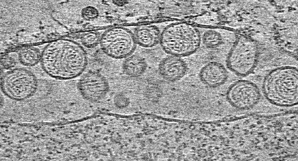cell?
Instances as JSON below:
<instances>
[{
	"mask_svg": "<svg viewBox=\"0 0 298 161\" xmlns=\"http://www.w3.org/2000/svg\"><path fill=\"white\" fill-rule=\"evenodd\" d=\"M41 60L42 67L47 74L62 80L79 76L87 64L86 54L82 47L75 42L66 40L47 47Z\"/></svg>",
	"mask_w": 298,
	"mask_h": 161,
	"instance_id": "1",
	"label": "cell"
},
{
	"mask_svg": "<svg viewBox=\"0 0 298 161\" xmlns=\"http://www.w3.org/2000/svg\"><path fill=\"white\" fill-rule=\"evenodd\" d=\"M262 88L265 97L272 103L282 106L296 105L298 98L297 69L284 67L272 70L265 77Z\"/></svg>",
	"mask_w": 298,
	"mask_h": 161,
	"instance_id": "2",
	"label": "cell"
},
{
	"mask_svg": "<svg viewBox=\"0 0 298 161\" xmlns=\"http://www.w3.org/2000/svg\"><path fill=\"white\" fill-rule=\"evenodd\" d=\"M201 40L199 31L196 28L180 22L167 26L161 33L159 43L167 53L181 57L195 53L200 46Z\"/></svg>",
	"mask_w": 298,
	"mask_h": 161,
	"instance_id": "3",
	"label": "cell"
},
{
	"mask_svg": "<svg viewBox=\"0 0 298 161\" xmlns=\"http://www.w3.org/2000/svg\"><path fill=\"white\" fill-rule=\"evenodd\" d=\"M1 89L9 97L16 100L28 97L37 90L38 83L35 75L26 69L17 68L3 74L1 79Z\"/></svg>",
	"mask_w": 298,
	"mask_h": 161,
	"instance_id": "4",
	"label": "cell"
},
{
	"mask_svg": "<svg viewBox=\"0 0 298 161\" xmlns=\"http://www.w3.org/2000/svg\"><path fill=\"white\" fill-rule=\"evenodd\" d=\"M100 43L106 54L116 59L126 58L132 55L137 44L134 34L128 29L122 27L107 30L101 37Z\"/></svg>",
	"mask_w": 298,
	"mask_h": 161,
	"instance_id": "5",
	"label": "cell"
},
{
	"mask_svg": "<svg viewBox=\"0 0 298 161\" xmlns=\"http://www.w3.org/2000/svg\"><path fill=\"white\" fill-rule=\"evenodd\" d=\"M259 89L253 82L240 80L231 84L227 89L226 96L228 102L235 107L248 109L253 107L259 101Z\"/></svg>",
	"mask_w": 298,
	"mask_h": 161,
	"instance_id": "6",
	"label": "cell"
},
{
	"mask_svg": "<svg viewBox=\"0 0 298 161\" xmlns=\"http://www.w3.org/2000/svg\"><path fill=\"white\" fill-rule=\"evenodd\" d=\"M257 53V49L254 47H244L236 44L231 48L228 55L227 66L237 75H248L255 68Z\"/></svg>",
	"mask_w": 298,
	"mask_h": 161,
	"instance_id": "7",
	"label": "cell"
},
{
	"mask_svg": "<svg viewBox=\"0 0 298 161\" xmlns=\"http://www.w3.org/2000/svg\"><path fill=\"white\" fill-rule=\"evenodd\" d=\"M77 88L85 99L92 101H97L105 96L109 90L106 77L100 73L88 71L84 74L77 83Z\"/></svg>",
	"mask_w": 298,
	"mask_h": 161,
	"instance_id": "8",
	"label": "cell"
},
{
	"mask_svg": "<svg viewBox=\"0 0 298 161\" xmlns=\"http://www.w3.org/2000/svg\"><path fill=\"white\" fill-rule=\"evenodd\" d=\"M158 72L165 80L171 82L179 80L185 75L187 67L180 57L171 55L163 59L158 66Z\"/></svg>",
	"mask_w": 298,
	"mask_h": 161,
	"instance_id": "9",
	"label": "cell"
},
{
	"mask_svg": "<svg viewBox=\"0 0 298 161\" xmlns=\"http://www.w3.org/2000/svg\"><path fill=\"white\" fill-rule=\"evenodd\" d=\"M228 73L225 67L216 61L210 62L204 66L199 73L201 81L212 88L219 87L224 84L228 77Z\"/></svg>",
	"mask_w": 298,
	"mask_h": 161,
	"instance_id": "10",
	"label": "cell"
},
{
	"mask_svg": "<svg viewBox=\"0 0 298 161\" xmlns=\"http://www.w3.org/2000/svg\"><path fill=\"white\" fill-rule=\"evenodd\" d=\"M133 34L136 44L143 47H152L160 42L161 33L155 25L139 26L136 28Z\"/></svg>",
	"mask_w": 298,
	"mask_h": 161,
	"instance_id": "11",
	"label": "cell"
},
{
	"mask_svg": "<svg viewBox=\"0 0 298 161\" xmlns=\"http://www.w3.org/2000/svg\"><path fill=\"white\" fill-rule=\"evenodd\" d=\"M147 68V64L145 59L137 55H132L124 61L122 68L127 75L136 77L142 75Z\"/></svg>",
	"mask_w": 298,
	"mask_h": 161,
	"instance_id": "12",
	"label": "cell"
},
{
	"mask_svg": "<svg viewBox=\"0 0 298 161\" xmlns=\"http://www.w3.org/2000/svg\"><path fill=\"white\" fill-rule=\"evenodd\" d=\"M40 51L34 48H27L22 50L19 54L21 62L28 66H32L37 64L41 59Z\"/></svg>",
	"mask_w": 298,
	"mask_h": 161,
	"instance_id": "13",
	"label": "cell"
},
{
	"mask_svg": "<svg viewBox=\"0 0 298 161\" xmlns=\"http://www.w3.org/2000/svg\"><path fill=\"white\" fill-rule=\"evenodd\" d=\"M202 41L207 48L214 49L221 46L223 42L222 36L220 33L214 30L205 32L202 37Z\"/></svg>",
	"mask_w": 298,
	"mask_h": 161,
	"instance_id": "14",
	"label": "cell"
},
{
	"mask_svg": "<svg viewBox=\"0 0 298 161\" xmlns=\"http://www.w3.org/2000/svg\"><path fill=\"white\" fill-rule=\"evenodd\" d=\"M82 41L87 47H91L94 46L98 41L97 37L96 34L93 33L86 35L83 37Z\"/></svg>",
	"mask_w": 298,
	"mask_h": 161,
	"instance_id": "15",
	"label": "cell"
},
{
	"mask_svg": "<svg viewBox=\"0 0 298 161\" xmlns=\"http://www.w3.org/2000/svg\"><path fill=\"white\" fill-rule=\"evenodd\" d=\"M82 14L84 18L88 20L96 17L98 16V12L97 10L94 7L88 6L83 10Z\"/></svg>",
	"mask_w": 298,
	"mask_h": 161,
	"instance_id": "16",
	"label": "cell"
},
{
	"mask_svg": "<svg viewBox=\"0 0 298 161\" xmlns=\"http://www.w3.org/2000/svg\"><path fill=\"white\" fill-rule=\"evenodd\" d=\"M1 60L3 66L6 68L8 69L12 68L15 64L14 60L9 57L3 58Z\"/></svg>",
	"mask_w": 298,
	"mask_h": 161,
	"instance_id": "17",
	"label": "cell"
}]
</instances>
